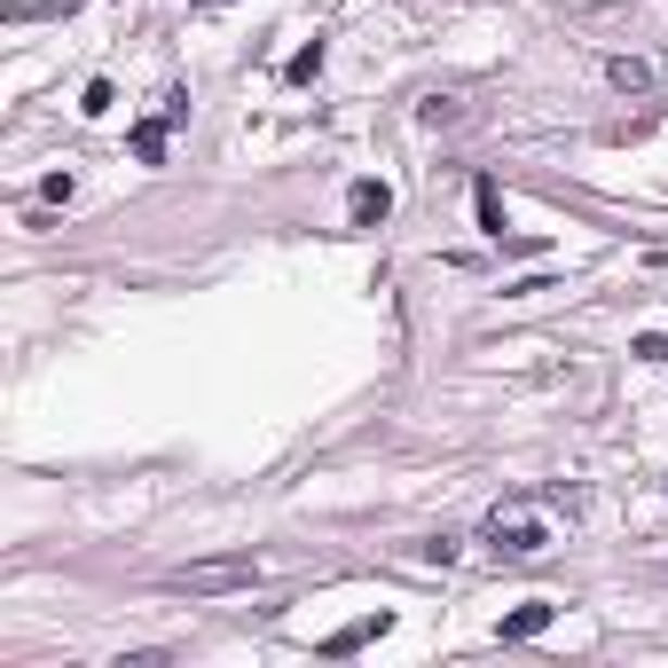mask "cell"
I'll use <instances>...</instances> for the list:
<instances>
[{
	"mask_svg": "<svg viewBox=\"0 0 668 668\" xmlns=\"http://www.w3.org/2000/svg\"><path fill=\"white\" fill-rule=\"evenodd\" d=\"M606 79H614L621 94H653V87H660V63H653V55H614Z\"/></svg>",
	"mask_w": 668,
	"mask_h": 668,
	"instance_id": "277c9868",
	"label": "cell"
},
{
	"mask_svg": "<svg viewBox=\"0 0 668 668\" xmlns=\"http://www.w3.org/2000/svg\"><path fill=\"white\" fill-rule=\"evenodd\" d=\"M315 72H323V40H315V48H299V55H291V79H315Z\"/></svg>",
	"mask_w": 668,
	"mask_h": 668,
	"instance_id": "30bf717a",
	"label": "cell"
},
{
	"mask_svg": "<svg viewBox=\"0 0 668 668\" xmlns=\"http://www.w3.org/2000/svg\"><path fill=\"white\" fill-rule=\"evenodd\" d=\"M63 9H79V0H16L9 24H31V16H63Z\"/></svg>",
	"mask_w": 668,
	"mask_h": 668,
	"instance_id": "ba28073f",
	"label": "cell"
},
{
	"mask_svg": "<svg viewBox=\"0 0 668 668\" xmlns=\"http://www.w3.org/2000/svg\"><path fill=\"white\" fill-rule=\"evenodd\" d=\"M551 621H558V606H551V597H527V606H512L504 621H495V638H504V645H527V638H543Z\"/></svg>",
	"mask_w": 668,
	"mask_h": 668,
	"instance_id": "3957f363",
	"label": "cell"
},
{
	"mask_svg": "<svg viewBox=\"0 0 668 668\" xmlns=\"http://www.w3.org/2000/svg\"><path fill=\"white\" fill-rule=\"evenodd\" d=\"M267 575L260 558H197V566H174V575H165V590H181V597H228V590H252Z\"/></svg>",
	"mask_w": 668,
	"mask_h": 668,
	"instance_id": "7a4b0ae2",
	"label": "cell"
},
{
	"mask_svg": "<svg viewBox=\"0 0 668 668\" xmlns=\"http://www.w3.org/2000/svg\"><path fill=\"white\" fill-rule=\"evenodd\" d=\"M189 9H220V0H189Z\"/></svg>",
	"mask_w": 668,
	"mask_h": 668,
	"instance_id": "8fae6325",
	"label": "cell"
},
{
	"mask_svg": "<svg viewBox=\"0 0 668 668\" xmlns=\"http://www.w3.org/2000/svg\"><path fill=\"white\" fill-rule=\"evenodd\" d=\"M111 103H118V94H111V79H87V94H79V111H87V118H103Z\"/></svg>",
	"mask_w": 668,
	"mask_h": 668,
	"instance_id": "9c48e42d",
	"label": "cell"
},
{
	"mask_svg": "<svg viewBox=\"0 0 668 668\" xmlns=\"http://www.w3.org/2000/svg\"><path fill=\"white\" fill-rule=\"evenodd\" d=\"M480 228L504 244V197H495V181H480Z\"/></svg>",
	"mask_w": 668,
	"mask_h": 668,
	"instance_id": "52a82bcc",
	"label": "cell"
},
{
	"mask_svg": "<svg viewBox=\"0 0 668 668\" xmlns=\"http://www.w3.org/2000/svg\"><path fill=\"white\" fill-rule=\"evenodd\" d=\"M346 213H354V228H370V220H386V213H393V189H386V181H354V197H346Z\"/></svg>",
	"mask_w": 668,
	"mask_h": 668,
	"instance_id": "5b68a950",
	"label": "cell"
},
{
	"mask_svg": "<svg viewBox=\"0 0 668 668\" xmlns=\"http://www.w3.org/2000/svg\"><path fill=\"white\" fill-rule=\"evenodd\" d=\"M488 551L495 558H543L551 551V519H543V504H527V495H512V504H495L488 512Z\"/></svg>",
	"mask_w": 668,
	"mask_h": 668,
	"instance_id": "6da1fadb",
	"label": "cell"
},
{
	"mask_svg": "<svg viewBox=\"0 0 668 668\" xmlns=\"http://www.w3.org/2000/svg\"><path fill=\"white\" fill-rule=\"evenodd\" d=\"M370 638H386V614H362V621H346V629H339V638H330L323 653H362Z\"/></svg>",
	"mask_w": 668,
	"mask_h": 668,
	"instance_id": "8992f818",
	"label": "cell"
}]
</instances>
